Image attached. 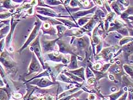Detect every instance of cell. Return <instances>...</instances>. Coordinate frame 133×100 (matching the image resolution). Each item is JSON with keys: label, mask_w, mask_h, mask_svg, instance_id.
Here are the masks:
<instances>
[{"label": "cell", "mask_w": 133, "mask_h": 100, "mask_svg": "<svg viewBox=\"0 0 133 100\" xmlns=\"http://www.w3.org/2000/svg\"><path fill=\"white\" fill-rule=\"evenodd\" d=\"M125 93V91H124L122 89H121L118 92L114 93L111 94V95L109 96V97H110V100H117L118 98H119L121 95H122V94H123Z\"/></svg>", "instance_id": "obj_1"}, {"label": "cell", "mask_w": 133, "mask_h": 100, "mask_svg": "<svg viewBox=\"0 0 133 100\" xmlns=\"http://www.w3.org/2000/svg\"><path fill=\"white\" fill-rule=\"evenodd\" d=\"M88 20V19L87 18H81V19H80L79 20V21H78V24H79V25L82 26V25H83V24H86V23L87 22Z\"/></svg>", "instance_id": "obj_8"}, {"label": "cell", "mask_w": 133, "mask_h": 100, "mask_svg": "<svg viewBox=\"0 0 133 100\" xmlns=\"http://www.w3.org/2000/svg\"><path fill=\"white\" fill-rule=\"evenodd\" d=\"M101 66H102V65L100 64V63H98V64H95L94 66V68L95 69H100Z\"/></svg>", "instance_id": "obj_15"}, {"label": "cell", "mask_w": 133, "mask_h": 100, "mask_svg": "<svg viewBox=\"0 0 133 100\" xmlns=\"http://www.w3.org/2000/svg\"><path fill=\"white\" fill-rule=\"evenodd\" d=\"M112 8H113V9L115 11V12H117V13L118 14H120L121 12V10L119 9V7L116 4H115L114 5H112Z\"/></svg>", "instance_id": "obj_7"}, {"label": "cell", "mask_w": 133, "mask_h": 100, "mask_svg": "<svg viewBox=\"0 0 133 100\" xmlns=\"http://www.w3.org/2000/svg\"><path fill=\"white\" fill-rule=\"evenodd\" d=\"M130 38H125L124 39L121 40L119 42V44L121 45L125 44H126V43L129 42L130 41Z\"/></svg>", "instance_id": "obj_9"}, {"label": "cell", "mask_w": 133, "mask_h": 100, "mask_svg": "<svg viewBox=\"0 0 133 100\" xmlns=\"http://www.w3.org/2000/svg\"><path fill=\"white\" fill-rule=\"evenodd\" d=\"M127 97H128V91H126V92L123 94V95L119 98L118 100H126Z\"/></svg>", "instance_id": "obj_12"}, {"label": "cell", "mask_w": 133, "mask_h": 100, "mask_svg": "<svg viewBox=\"0 0 133 100\" xmlns=\"http://www.w3.org/2000/svg\"><path fill=\"white\" fill-rule=\"evenodd\" d=\"M72 68L73 69H76L78 67L77 62V58L75 56H72L71 59V63L70 64V66L69 68Z\"/></svg>", "instance_id": "obj_3"}, {"label": "cell", "mask_w": 133, "mask_h": 100, "mask_svg": "<svg viewBox=\"0 0 133 100\" xmlns=\"http://www.w3.org/2000/svg\"><path fill=\"white\" fill-rule=\"evenodd\" d=\"M57 28L58 29V34H60V35H62L66 30V28L65 26H57Z\"/></svg>", "instance_id": "obj_5"}, {"label": "cell", "mask_w": 133, "mask_h": 100, "mask_svg": "<svg viewBox=\"0 0 133 100\" xmlns=\"http://www.w3.org/2000/svg\"><path fill=\"white\" fill-rule=\"evenodd\" d=\"M79 100H82V99H79Z\"/></svg>", "instance_id": "obj_17"}, {"label": "cell", "mask_w": 133, "mask_h": 100, "mask_svg": "<svg viewBox=\"0 0 133 100\" xmlns=\"http://www.w3.org/2000/svg\"><path fill=\"white\" fill-rule=\"evenodd\" d=\"M60 21L64 22V24H65L66 26H67L68 27H69V28H71V27H75V26L77 27V26H76V25L74 24L73 22H70V21H68V20L60 19Z\"/></svg>", "instance_id": "obj_4"}, {"label": "cell", "mask_w": 133, "mask_h": 100, "mask_svg": "<svg viewBox=\"0 0 133 100\" xmlns=\"http://www.w3.org/2000/svg\"><path fill=\"white\" fill-rule=\"evenodd\" d=\"M124 68H125V69L126 70V72L128 73L129 74H130L131 77H132V68H130L129 66L128 65H124Z\"/></svg>", "instance_id": "obj_6"}, {"label": "cell", "mask_w": 133, "mask_h": 100, "mask_svg": "<svg viewBox=\"0 0 133 100\" xmlns=\"http://www.w3.org/2000/svg\"><path fill=\"white\" fill-rule=\"evenodd\" d=\"M47 2L49 3V4H50V5H52L60 4L59 1H47Z\"/></svg>", "instance_id": "obj_11"}, {"label": "cell", "mask_w": 133, "mask_h": 100, "mask_svg": "<svg viewBox=\"0 0 133 100\" xmlns=\"http://www.w3.org/2000/svg\"><path fill=\"white\" fill-rule=\"evenodd\" d=\"M71 72L74 74H76V75H77L78 76H79L80 77H81L83 79H85V77H84V68H81L80 69H78L77 70L75 71H71Z\"/></svg>", "instance_id": "obj_2"}, {"label": "cell", "mask_w": 133, "mask_h": 100, "mask_svg": "<svg viewBox=\"0 0 133 100\" xmlns=\"http://www.w3.org/2000/svg\"><path fill=\"white\" fill-rule=\"evenodd\" d=\"M88 84H90V85L93 84L94 83V82H95L94 77H91V78H90L88 79Z\"/></svg>", "instance_id": "obj_13"}, {"label": "cell", "mask_w": 133, "mask_h": 100, "mask_svg": "<svg viewBox=\"0 0 133 100\" xmlns=\"http://www.w3.org/2000/svg\"><path fill=\"white\" fill-rule=\"evenodd\" d=\"M88 98L89 100H95L97 99V97L94 94H93V93H91L89 95Z\"/></svg>", "instance_id": "obj_10"}, {"label": "cell", "mask_w": 133, "mask_h": 100, "mask_svg": "<svg viewBox=\"0 0 133 100\" xmlns=\"http://www.w3.org/2000/svg\"><path fill=\"white\" fill-rule=\"evenodd\" d=\"M13 97H14V98H16V99H19V98H21V97H22V95H21V94H19V93H16L13 96Z\"/></svg>", "instance_id": "obj_14"}, {"label": "cell", "mask_w": 133, "mask_h": 100, "mask_svg": "<svg viewBox=\"0 0 133 100\" xmlns=\"http://www.w3.org/2000/svg\"><path fill=\"white\" fill-rule=\"evenodd\" d=\"M109 78L110 79V80H111V81H114L115 79V78L112 75H109Z\"/></svg>", "instance_id": "obj_16"}]
</instances>
